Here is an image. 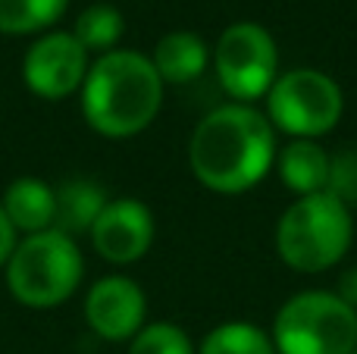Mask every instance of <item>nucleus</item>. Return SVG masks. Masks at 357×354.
Listing matches in <instances>:
<instances>
[{
	"label": "nucleus",
	"mask_w": 357,
	"mask_h": 354,
	"mask_svg": "<svg viewBox=\"0 0 357 354\" xmlns=\"http://www.w3.org/2000/svg\"><path fill=\"white\" fill-rule=\"evenodd\" d=\"M276 163V129L251 104H222L195 125L188 167L204 188L241 194L264 182Z\"/></svg>",
	"instance_id": "nucleus-1"
},
{
	"label": "nucleus",
	"mask_w": 357,
	"mask_h": 354,
	"mask_svg": "<svg viewBox=\"0 0 357 354\" xmlns=\"http://www.w3.org/2000/svg\"><path fill=\"white\" fill-rule=\"evenodd\" d=\"M163 82L151 56L138 50H107L82 82L85 123L104 138H132L157 119Z\"/></svg>",
	"instance_id": "nucleus-2"
},
{
	"label": "nucleus",
	"mask_w": 357,
	"mask_h": 354,
	"mask_svg": "<svg viewBox=\"0 0 357 354\" xmlns=\"http://www.w3.org/2000/svg\"><path fill=\"white\" fill-rule=\"evenodd\" d=\"M354 238L351 207L320 192L298 198L276 223V254L298 273H326L348 254Z\"/></svg>",
	"instance_id": "nucleus-3"
},
{
	"label": "nucleus",
	"mask_w": 357,
	"mask_h": 354,
	"mask_svg": "<svg viewBox=\"0 0 357 354\" xmlns=\"http://www.w3.org/2000/svg\"><path fill=\"white\" fill-rule=\"evenodd\" d=\"M85 261L75 238L60 229H44L25 236L6 261V286L10 295L25 307L47 311L60 307L79 288Z\"/></svg>",
	"instance_id": "nucleus-4"
},
{
	"label": "nucleus",
	"mask_w": 357,
	"mask_h": 354,
	"mask_svg": "<svg viewBox=\"0 0 357 354\" xmlns=\"http://www.w3.org/2000/svg\"><path fill=\"white\" fill-rule=\"evenodd\" d=\"M273 348L276 354H351L357 348V311L335 292H298L273 320Z\"/></svg>",
	"instance_id": "nucleus-5"
},
{
	"label": "nucleus",
	"mask_w": 357,
	"mask_h": 354,
	"mask_svg": "<svg viewBox=\"0 0 357 354\" xmlns=\"http://www.w3.org/2000/svg\"><path fill=\"white\" fill-rule=\"evenodd\" d=\"M345 110V94L320 69H289L266 91V119L291 138L317 141L333 132Z\"/></svg>",
	"instance_id": "nucleus-6"
},
{
	"label": "nucleus",
	"mask_w": 357,
	"mask_h": 354,
	"mask_svg": "<svg viewBox=\"0 0 357 354\" xmlns=\"http://www.w3.org/2000/svg\"><path fill=\"white\" fill-rule=\"evenodd\" d=\"M213 72L235 104L266 98L279 79V50L273 35L257 22H235L213 47Z\"/></svg>",
	"instance_id": "nucleus-7"
},
{
	"label": "nucleus",
	"mask_w": 357,
	"mask_h": 354,
	"mask_svg": "<svg viewBox=\"0 0 357 354\" xmlns=\"http://www.w3.org/2000/svg\"><path fill=\"white\" fill-rule=\"evenodd\" d=\"M88 66V50L75 41L73 31H47L25 54L22 79L38 98L63 100L82 88Z\"/></svg>",
	"instance_id": "nucleus-8"
},
{
	"label": "nucleus",
	"mask_w": 357,
	"mask_h": 354,
	"mask_svg": "<svg viewBox=\"0 0 357 354\" xmlns=\"http://www.w3.org/2000/svg\"><path fill=\"white\" fill-rule=\"evenodd\" d=\"M91 242L98 254L110 263H135L154 245V213L138 198L107 201L91 226Z\"/></svg>",
	"instance_id": "nucleus-9"
},
{
	"label": "nucleus",
	"mask_w": 357,
	"mask_h": 354,
	"mask_svg": "<svg viewBox=\"0 0 357 354\" xmlns=\"http://www.w3.org/2000/svg\"><path fill=\"white\" fill-rule=\"evenodd\" d=\"M148 301L135 279L129 276H104L91 286L85 298V320L107 342L135 339L144 326Z\"/></svg>",
	"instance_id": "nucleus-10"
},
{
	"label": "nucleus",
	"mask_w": 357,
	"mask_h": 354,
	"mask_svg": "<svg viewBox=\"0 0 357 354\" xmlns=\"http://www.w3.org/2000/svg\"><path fill=\"white\" fill-rule=\"evenodd\" d=\"M276 169L289 192H295L298 198H307V194H320L329 188L333 157L317 141L295 138V141L285 144L282 151H276Z\"/></svg>",
	"instance_id": "nucleus-11"
},
{
	"label": "nucleus",
	"mask_w": 357,
	"mask_h": 354,
	"mask_svg": "<svg viewBox=\"0 0 357 354\" xmlns=\"http://www.w3.org/2000/svg\"><path fill=\"white\" fill-rule=\"evenodd\" d=\"M0 207H3V213L10 217L13 229L22 232V236H35V232L54 229L56 194H54V188L41 179L19 176L16 182H10Z\"/></svg>",
	"instance_id": "nucleus-12"
},
{
	"label": "nucleus",
	"mask_w": 357,
	"mask_h": 354,
	"mask_svg": "<svg viewBox=\"0 0 357 354\" xmlns=\"http://www.w3.org/2000/svg\"><path fill=\"white\" fill-rule=\"evenodd\" d=\"M151 63L163 85H185V82H195L204 75L210 50L204 38H197L195 31H169L157 41Z\"/></svg>",
	"instance_id": "nucleus-13"
},
{
	"label": "nucleus",
	"mask_w": 357,
	"mask_h": 354,
	"mask_svg": "<svg viewBox=\"0 0 357 354\" xmlns=\"http://www.w3.org/2000/svg\"><path fill=\"white\" fill-rule=\"evenodd\" d=\"M56 194V210H54V229L63 236L75 238L82 232H91L94 220L107 207V192L91 179H66Z\"/></svg>",
	"instance_id": "nucleus-14"
},
{
	"label": "nucleus",
	"mask_w": 357,
	"mask_h": 354,
	"mask_svg": "<svg viewBox=\"0 0 357 354\" xmlns=\"http://www.w3.org/2000/svg\"><path fill=\"white\" fill-rule=\"evenodd\" d=\"M69 0H0V31L3 35H35L66 13Z\"/></svg>",
	"instance_id": "nucleus-15"
},
{
	"label": "nucleus",
	"mask_w": 357,
	"mask_h": 354,
	"mask_svg": "<svg viewBox=\"0 0 357 354\" xmlns=\"http://www.w3.org/2000/svg\"><path fill=\"white\" fill-rule=\"evenodd\" d=\"M123 29H126V22H123V13H119L116 6L91 3L79 13L73 35L88 54H91V50L107 54V50H116V41L123 38Z\"/></svg>",
	"instance_id": "nucleus-16"
},
{
	"label": "nucleus",
	"mask_w": 357,
	"mask_h": 354,
	"mask_svg": "<svg viewBox=\"0 0 357 354\" xmlns=\"http://www.w3.org/2000/svg\"><path fill=\"white\" fill-rule=\"evenodd\" d=\"M197 354H276V348L260 326L232 320V323H220L216 330H210Z\"/></svg>",
	"instance_id": "nucleus-17"
},
{
	"label": "nucleus",
	"mask_w": 357,
	"mask_h": 354,
	"mask_svg": "<svg viewBox=\"0 0 357 354\" xmlns=\"http://www.w3.org/2000/svg\"><path fill=\"white\" fill-rule=\"evenodd\" d=\"M129 354H197L191 339L176 323H151L142 326L129 345Z\"/></svg>",
	"instance_id": "nucleus-18"
},
{
	"label": "nucleus",
	"mask_w": 357,
	"mask_h": 354,
	"mask_svg": "<svg viewBox=\"0 0 357 354\" xmlns=\"http://www.w3.org/2000/svg\"><path fill=\"white\" fill-rule=\"evenodd\" d=\"M329 194H335L345 204H357V154L333 157V173H329Z\"/></svg>",
	"instance_id": "nucleus-19"
},
{
	"label": "nucleus",
	"mask_w": 357,
	"mask_h": 354,
	"mask_svg": "<svg viewBox=\"0 0 357 354\" xmlns=\"http://www.w3.org/2000/svg\"><path fill=\"white\" fill-rule=\"evenodd\" d=\"M16 245H19V232L13 229L10 217H6V213H3V207H0V267H3V263L13 257V251H16Z\"/></svg>",
	"instance_id": "nucleus-20"
},
{
	"label": "nucleus",
	"mask_w": 357,
	"mask_h": 354,
	"mask_svg": "<svg viewBox=\"0 0 357 354\" xmlns=\"http://www.w3.org/2000/svg\"><path fill=\"white\" fill-rule=\"evenodd\" d=\"M335 295H339V298L345 301L348 307H354V311H357V270H348V273H342L339 286H335Z\"/></svg>",
	"instance_id": "nucleus-21"
},
{
	"label": "nucleus",
	"mask_w": 357,
	"mask_h": 354,
	"mask_svg": "<svg viewBox=\"0 0 357 354\" xmlns=\"http://www.w3.org/2000/svg\"><path fill=\"white\" fill-rule=\"evenodd\" d=\"M351 354H357V348H354V351H351Z\"/></svg>",
	"instance_id": "nucleus-22"
}]
</instances>
